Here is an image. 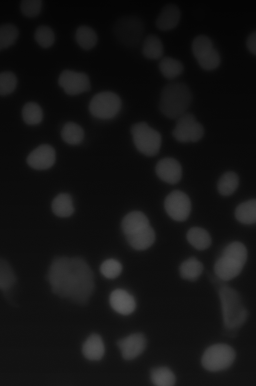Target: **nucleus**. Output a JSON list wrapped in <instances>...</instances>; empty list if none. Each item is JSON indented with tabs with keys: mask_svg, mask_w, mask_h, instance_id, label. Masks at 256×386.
Here are the masks:
<instances>
[{
	"mask_svg": "<svg viewBox=\"0 0 256 386\" xmlns=\"http://www.w3.org/2000/svg\"><path fill=\"white\" fill-rule=\"evenodd\" d=\"M48 279L54 294L79 305L86 304L94 289L93 272L80 257L54 258Z\"/></svg>",
	"mask_w": 256,
	"mask_h": 386,
	"instance_id": "f257e3e1",
	"label": "nucleus"
},
{
	"mask_svg": "<svg viewBox=\"0 0 256 386\" xmlns=\"http://www.w3.org/2000/svg\"><path fill=\"white\" fill-rule=\"evenodd\" d=\"M210 279L217 289L220 297L225 333L235 336L247 320L248 312L238 292L216 275Z\"/></svg>",
	"mask_w": 256,
	"mask_h": 386,
	"instance_id": "f03ea898",
	"label": "nucleus"
},
{
	"mask_svg": "<svg viewBox=\"0 0 256 386\" xmlns=\"http://www.w3.org/2000/svg\"><path fill=\"white\" fill-rule=\"evenodd\" d=\"M192 99V92L186 83L172 82L166 84L162 91L159 109L168 118L177 119L187 112Z\"/></svg>",
	"mask_w": 256,
	"mask_h": 386,
	"instance_id": "7ed1b4c3",
	"label": "nucleus"
},
{
	"mask_svg": "<svg viewBox=\"0 0 256 386\" xmlns=\"http://www.w3.org/2000/svg\"><path fill=\"white\" fill-rule=\"evenodd\" d=\"M247 258L248 251L244 244L239 241L230 243L215 263V275L226 282L232 279L241 272Z\"/></svg>",
	"mask_w": 256,
	"mask_h": 386,
	"instance_id": "20e7f679",
	"label": "nucleus"
},
{
	"mask_svg": "<svg viewBox=\"0 0 256 386\" xmlns=\"http://www.w3.org/2000/svg\"><path fill=\"white\" fill-rule=\"evenodd\" d=\"M113 31L120 44L128 48H135L142 41L144 27L143 22L138 16L126 15L116 22Z\"/></svg>",
	"mask_w": 256,
	"mask_h": 386,
	"instance_id": "39448f33",
	"label": "nucleus"
},
{
	"mask_svg": "<svg viewBox=\"0 0 256 386\" xmlns=\"http://www.w3.org/2000/svg\"><path fill=\"white\" fill-rule=\"evenodd\" d=\"M130 132L134 144L141 153L152 157L159 152L162 136L158 131L142 122L134 124Z\"/></svg>",
	"mask_w": 256,
	"mask_h": 386,
	"instance_id": "423d86ee",
	"label": "nucleus"
},
{
	"mask_svg": "<svg viewBox=\"0 0 256 386\" xmlns=\"http://www.w3.org/2000/svg\"><path fill=\"white\" fill-rule=\"evenodd\" d=\"M236 356L234 349L230 345L226 343H216L205 350L202 357V364L209 371H220L230 366Z\"/></svg>",
	"mask_w": 256,
	"mask_h": 386,
	"instance_id": "0eeeda50",
	"label": "nucleus"
},
{
	"mask_svg": "<svg viewBox=\"0 0 256 386\" xmlns=\"http://www.w3.org/2000/svg\"><path fill=\"white\" fill-rule=\"evenodd\" d=\"M122 106V100L116 94L106 91L99 93L93 97L89 104V110L94 117L107 120L116 116Z\"/></svg>",
	"mask_w": 256,
	"mask_h": 386,
	"instance_id": "6e6552de",
	"label": "nucleus"
},
{
	"mask_svg": "<svg viewBox=\"0 0 256 386\" xmlns=\"http://www.w3.org/2000/svg\"><path fill=\"white\" fill-rule=\"evenodd\" d=\"M204 135L203 126L197 121L192 113L186 112L176 119L172 135L178 141L182 143L196 142Z\"/></svg>",
	"mask_w": 256,
	"mask_h": 386,
	"instance_id": "1a4fd4ad",
	"label": "nucleus"
},
{
	"mask_svg": "<svg viewBox=\"0 0 256 386\" xmlns=\"http://www.w3.org/2000/svg\"><path fill=\"white\" fill-rule=\"evenodd\" d=\"M164 205L168 214L176 221H184L190 215V199L181 191L174 190L170 193L166 198Z\"/></svg>",
	"mask_w": 256,
	"mask_h": 386,
	"instance_id": "9d476101",
	"label": "nucleus"
},
{
	"mask_svg": "<svg viewBox=\"0 0 256 386\" xmlns=\"http://www.w3.org/2000/svg\"><path fill=\"white\" fill-rule=\"evenodd\" d=\"M58 84L70 96L89 91L91 88L88 76L85 73L66 70L60 74Z\"/></svg>",
	"mask_w": 256,
	"mask_h": 386,
	"instance_id": "9b49d317",
	"label": "nucleus"
},
{
	"mask_svg": "<svg viewBox=\"0 0 256 386\" xmlns=\"http://www.w3.org/2000/svg\"><path fill=\"white\" fill-rule=\"evenodd\" d=\"M146 345V337L141 333L131 334L117 342L122 357L128 360L134 359L141 354Z\"/></svg>",
	"mask_w": 256,
	"mask_h": 386,
	"instance_id": "f8f14e48",
	"label": "nucleus"
},
{
	"mask_svg": "<svg viewBox=\"0 0 256 386\" xmlns=\"http://www.w3.org/2000/svg\"><path fill=\"white\" fill-rule=\"evenodd\" d=\"M55 161V150L48 144L38 146L29 154L26 158L28 164L31 168L38 170L50 168Z\"/></svg>",
	"mask_w": 256,
	"mask_h": 386,
	"instance_id": "ddd939ff",
	"label": "nucleus"
},
{
	"mask_svg": "<svg viewBox=\"0 0 256 386\" xmlns=\"http://www.w3.org/2000/svg\"><path fill=\"white\" fill-rule=\"evenodd\" d=\"M156 172L162 180L170 184L178 182L182 173L180 162L172 157L160 159L156 166Z\"/></svg>",
	"mask_w": 256,
	"mask_h": 386,
	"instance_id": "4468645a",
	"label": "nucleus"
},
{
	"mask_svg": "<svg viewBox=\"0 0 256 386\" xmlns=\"http://www.w3.org/2000/svg\"><path fill=\"white\" fill-rule=\"evenodd\" d=\"M109 301L112 308L121 315H129L136 308L134 297L122 289H116L112 291L110 294Z\"/></svg>",
	"mask_w": 256,
	"mask_h": 386,
	"instance_id": "2eb2a0df",
	"label": "nucleus"
},
{
	"mask_svg": "<svg viewBox=\"0 0 256 386\" xmlns=\"http://www.w3.org/2000/svg\"><path fill=\"white\" fill-rule=\"evenodd\" d=\"M181 13L178 7L174 4L164 6L156 21V25L160 30L167 31L175 28L178 24Z\"/></svg>",
	"mask_w": 256,
	"mask_h": 386,
	"instance_id": "dca6fc26",
	"label": "nucleus"
},
{
	"mask_svg": "<svg viewBox=\"0 0 256 386\" xmlns=\"http://www.w3.org/2000/svg\"><path fill=\"white\" fill-rule=\"evenodd\" d=\"M82 352L84 356L90 360H100L105 352L104 343L101 336L96 333L90 335L83 344Z\"/></svg>",
	"mask_w": 256,
	"mask_h": 386,
	"instance_id": "f3484780",
	"label": "nucleus"
},
{
	"mask_svg": "<svg viewBox=\"0 0 256 386\" xmlns=\"http://www.w3.org/2000/svg\"><path fill=\"white\" fill-rule=\"evenodd\" d=\"M126 236L130 246L138 250L146 249L152 245L156 238L154 231L150 226Z\"/></svg>",
	"mask_w": 256,
	"mask_h": 386,
	"instance_id": "a211bd4d",
	"label": "nucleus"
},
{
	"mask_svg": "<svg viewBox=\"0 0 256 386\" xmlns=\"http://www.w3.org/2000/svg\"><path fill=\"white\" fill-rule=\"evenodd\" d=\"M150 226L147 217L140 211H132L124 218L122 223V230L126 236L134 233Z\"/></svg>",
	"mask_w": 256,
	"mask_h": 386,
	"instance_id": "6ab92c4d",
	"label": "nucleus"
},
{
	"mask_svg": "<svg viewBox=\"0 0 256 386\" xmlns=\"http://www.w3.org/2000/svg\"><path fill=\"white\" fill-rule=\"evenodd\" d=\"M192 50L198 63L210 57L216 50L212 41L205 35H199L192 41Z\"/></svg>",
	"mask_w": 256,
	"mask_h": 386,
	"instance_id": "aec40b11",
	"label": "nucleus"
},
{
	"mask_svg": "<svg viewBox=\"0 0 256 386\" xmlns=\"http://www.w3.org/2000/svg\"><path fill=\"white\" fill-rule=\"evenodd\" d=\"M164 48L162 41L156 35L147 36L142 41V53L149 60H160L163 57Z\"/></svg>",
	"mask_w": 256,
	"mask_h": 386,
	"instance_id": "412c9836",
	"label": "nucleus"
},
{
	"mask_svg": "<svg viewBox=\"0 0 256 386\" xmlns=\"http://www.w3.org/2000/svg\"><path fill=\"white\" fill-rule=\"evenodd\" d=\"M158 68L162 75L168 80H174L184 71L183 64L170 57H162L159 62Z\"/></svg>",
	"mask_w": 256,
	"mask_h": 386,
	"instance_id": "4be33fe9",
	"label": "nucleus"
},
{
	"mask_svg": "<svg viewBox=\"0 0 256 386\" xmlns=\"http://www.w3.org/2000/svg\"><path fill=\"white\" fill-rule=\"evenodd\" d=\"M52 209L54 213L60 217H69L74 212L72 200L68 193L58 194L53 199Z\"/></svg>",
	"mask_w": 256,
	"mask_h": 386,
	"instance_id": "5701e85b",
	"label": "nucleus"
},
{
	"mask_svg": "<svg viewBox=\"0 0 256 386\" xmlns=\"http://www.w3.org/2000/svg\"><path fill=\"white\" fill-rule=\"evenodd\" d=\"M235 217L244 224L256 223V199H251L240 204L235 211Z\"/></svg>",
	"mask_w": 256,
	"mask_h": 386,
	"instance_id": "b1692460",
	"label": "nucleus"
},
{
	"mask_svg": "<svg viewBox=\"0 0 256 386\" xmlns=\"http://www.w3.org/2000/svg\"><path fill=\"white\" fill-rule=\"evenodd\" d=\"M186 237L188 242L200 250L208 248L212 243V239L208 232L200 227L190 229L187 233Z\"/></svg>",
	"mask_w": 256,
	"mask_h": 386,
	"instance_id": "393cba45",
	"label": "nucleus"
},
{
	"mask_svg": "<svg viewBox=\"0 0 256 386\" xmlns=\"http://www.w3.org/2000/svg\"><path fill=\"white\" fill-rule=\"evenodd\" d=\"M203 269L202 264L195 257H190L184 261L179 268L181 277L192 281L196 280L200 277Z\"/></svg>",
	"mask_w": 256,
	"mask_h": 386,
	"instance_id": "a878e982",
	"label": "nucleus"
},
{
	"mask_svg": "<svg viewBox=\"0 0 256 386\" xmlns=\"http://www.w3.org/2000/svg\"><path fill=\"white\" fill-rule=\"evenodd\" d=\"M150 378L152 384L156 386H172L176 382L174 372L166 366L152 368L150 371Z\"/></svg>",
	"mask_w": 256,
	"mask_h": 386,
	"instance_id": "bb28decb",
	"label": "nucleus"
},
{
	"mask_svg": "<svg viewBox=\"0 0 256 386\" xmlns=\"http://www.w3.org/2000/svg\"><path fill=\"white\" fill-rule=\"evenodd\" d=\"M75 38L78 46L84 50L92 49L98 42V36L96 32L86 26H82L77 29Z\"/></svg>",
	"mask_w": 256,
	"mask_h": 386,
	"instance_id": "cd10ccee",
	"label": "nucleus"
},
{
	"mask_svg": "<svg viewBox=\"0 0 256 386\" xmlns=\"http://www.w3.org/2000/svg\"><path fill=\"white\" fill-rule=\"evenodd\" d=\"M239 185V177L238 174L232 171L224 173L220 178L217 188L220 194L228 196L232 194Z\"/></svg>",
	"mask_w": 256,
	"mask_h": 386,
	"instance_id": "c85d7f7f",
	"label": "nucleus"
},
{
	"mask_svg": "<svg viewBox=\"0 0 256 386\" xmlns=\"http://www.w3.org/2000/svg\"><path fill=\"white\" fill-rule=\"evenodd\" d=\"M62 140L66 143L76 145L82 143L84 138V131L78 124L68 122L63 127L61 131Z\"/></svg>",
	"mask_w": 256,
	"mask_h": 386,
	"instance_id": "c756f323",
	"label": "nucleus"
},
{
	"mask_svg": "<svg viewBox=\"0 0 256 386\" xmlns=\"http://www.w3.org/2000/svg\"><path fill=\"white\" fill-rule=\"evenodd\" d=\"M19 31L12 24H4L0 27V50L12 46L18 38Z\"/></svg>",
	"mask_w": 256,
	"mask_h": 386,
	"instance_id": "7c9ffc66",
	"label": "nucleus"
},
{
	"mask_svg": "<svg viewBox=\"0 0 256 386\" xmlns=\"http://www.w3.org/2000/svg\"><path fill=\"white\" fill-rule=\"evenodd\" d=\"M22 116L24 122L30 125L38 124L43 118L41 107L34 102L26 103L22 109Z\"/></svg>",
	"mask_w": 256,
	"mask_h": 386,
	"instance_id": "2f4dec72",
	"label": "nucleus"
},
{
	"mask_svg": "<svg viewBox=\"0 0 256 386\" xmlns=\"http://www.w3.org/2000/svg\"><path fill=\"white\" fill-rule=\"evenodd\" d=\"M16 282V275L7 261H0V288L4 292L9 291Z\"/></svg>",
	"mask_w": 256,
	"mask_h": 386,
	"instance_id": "473e14b6",
	"label": "nucleus"
},
{
	"mask_svg": "<svg viewBox=\"0 0 256 386\" xmlns=\"http://www.w3.org/2000/svg\"><path fill=\"white\" fill-rule=\"evenodd\" d=\"M34 38L38 45L44 49L52 47L55 40L54 31L46 26L38 27L35 31Z\"/></svg>",
	"mask_w": 256,
	"mask_h": 386,
	"instance_id": "72a5a7b5",
	"label": "nucleus"
},
{
	"mask_svg": "<svg viewBox=\"0 0 256 386\" xmlns=\"http://www.w3.org/2000/svg\"><path fill=\"white\" fill-rule=\"evenodd\" d=\"M16 76L11 72L5 71L0 74V95L5 96L12 93L17 85Z\"/></svg>",
	"mask_w": 256,
	"mask_h": 386,
	"instance_id": "f704fd0d",
	"label": "nucleus"
},
{
	"mask_svg": "<svg viewBox=\"0 0 256 386\" xmlns=\"http://www.w3.org/2000/svg\"><path fill=\"white\" fill-rule=\"evenodd\" d=\"M100 271L106 278L114 279L121 273L122 265L118 260L115 259H108L102 263Z\"/></svg>",
	"mask_w": 256,
	"mask_h": 386,
	"instance_id": "c9c22d12",
	"label": "nucleus"
},
{
	"mask_svg": "<svg viewBox=\"0 0 256 386\" xmlns=\"http://www.w3.org/2000/svg\"><path fill=\"white\" fill-rule=\"evenodd\" d=\"M42 7V1L40 0L22 1L20 5L22 14L28 18H34L40 13Z\"/></svg>",
	"mask_w": 256,
	"mask_h": 386,
	"instance_id": "e433bc0d",
	"label": "nucleus"
},
{
	"mask_svg": "<svg viewBox=\"0 0 256 386\" xmlns=\"http://www.w3.org/2000/svg\"><path fill=\"white\" fill-rule=\"evenodd\" d=\"M246 46L249 52L256 56V31L249 35L246 41Z\"/></svg>",
	"mask_w": 256,
	"mask_h": 386,
	"instance_id": "4c0bfd02",
	"label": "nucleus"
}]
</instances>
